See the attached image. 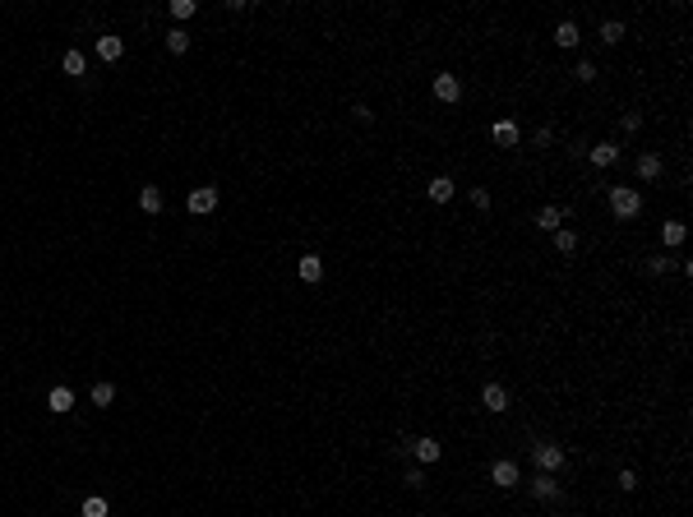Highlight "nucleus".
Returning <instances> with one entry per match:
<instances>
[{
  "instance_id": "1",
  "label": "nucleus",
  "mask_w": 693,
  "mask_h": 517,
  "mask_svg": "<svg viewBox=\"0 0 693 517\" xmlns=\"http://www.w3.org/2000/svg\"><path fill=\"white\" fill-rule=\"evenodd\" d=\"M610 213H615L619 222H633V217L643 213V194L629 190V185H610Z\"/></svg>"
},
{
  "instance_id": "2",
  "label": "nucleus",
  "mask_w": 693,
  "mask_h": 517,
  "mask_svg": "<svg viewBox=\"0 0 693 517\" xmlns=\"http://www.w3.org/2000/svg\"><path fill=\"white\" fill-rule=\"evenodd\" d=\"M532 462H536L545 476H554L564 467V448H559V443H536V448H532Z\"/></svg>"
},
{
  "instance_id": "3",
  "label": "nucleus",
  "mask_w": 693,
  "mask_h": 517,
  "mask_svg": "<svg viewBox=\"0 0 693 517\" xmlns=\"http://www.w3.org/2000/svg\"><path fill=\"white\" fill-rule=\"evenodd\" d=\"M185 208H190V213H213V208H217V190H213V185H199V190H190V199H185Z\"/></svg>"
},
{
  "instance_id": "4",
  "label": "nucleus",
  "mask_w": 693,
  "mask_h": 517,
  "mask_svg": "<svg viewBox=\"0 0 693 517\" xmlns=\"http://www.w3.org/2000/svg\"><path fill=\"white\" fill-rule=\"evenodd\" d=\"M407 453H416L425 467H430V462H439V457H444V443L425 434V439H407Z\"/></svg>"
},
{
  "instance_id": "5",
  "label": "nucleus",
  "mask_w": 693,
  "mask_h": 517,
  "mask_svg": "<svg viewBox=\"0 0 693 517\" xmlns=\"http://www.w3.org/2000/svg\"><path fill=\"white\" fill-rule=\"evenodd\" d=\"M430 88H434V97H439L444 107H453V102L462 97V83H458V74H434V83H430Z\"/></svg>"
},
{
  "instance_id": "6",
  "label": "nucleus",
  "mask_w": 693,
  "mask_h": 517,
  "mask_svg": "<svg viewBox=\"0 0 693 517\" xmlns=\"http://www.w3.org/2000/svg\"><path fill=\"white\" fill-rule=\"evenodd\" d=\"M490 480H494L499 489H513L518 480H523V476H518V462H508V457H499V462L490 467Z\"/></svg>"
},
{
  "instance_id": "7",
  "label": "nucleus",
  "mask_w": 693,
  "mask_h": 517,
  "mask_svg": "<svg viewBox=\"0 0 693 517\" xmlns=\"http://www.w3.org/2000/svg\"><path fill=\"white\" fill-rule=\"evenodd\" d=\"M481 407L499 416V411H508V393L499 388V383H485V388H481Z\"/></svg>"
},
{
  "instance_id": "8",
  "label": "nucleus",
  "mask_w": 693,
  "mask_h": 517,
  "mask_svg": "<svg viewBox=\"0 0 693 517\" xmlns=\"http://www.w3.org/2000/svg\"><path fill=\"white\" fill-rule=\"evenodd\" d=\"M97 56H102L107 65H116V61L125 56V42L116 37V32H107V37H97Z\"/></svg>"
},
{
  "instance_id": "9",
  "label": "nucleus",
  "mask_w": 693,
  "mask_h": 517,
  "mask_svg": "<svg viewBox=\"0 0 693 517\" xmlns=\"http://www.w3.org/2000/svg\"><path fill=\"white\" fill-rule=\"evenodd\" d=\"M46 411H56V416L74 411V393H70V388H51V393H46Z\"/></svg>"
},
{
  "instance_id": "10",
  "label": "nucleus",
  "mask_w": 693,
  "mask_h": 517,
  "mask_svg": "<svg viewBox=\"0 0 693 517\" xmlns=\"http://www.w3.org/2000/svg\"><path fill=\"white\" fill-rule=\"evenodd\" d=\"M296 273H301V282H319V277H323V258L319 254H301Z\"/></svg>"
},
{
  "instance_id": "11",
  "label": "nucleus",
  "mask_w": 693,
  "mask_h": 517,
  "mask_svg": "<svg viewBox=\"0 0 693 517\" xmlns=\"http://www.w3.org/2000/svg\"><path fill=\"white\" fill-rule=\"evenodd\" d=\"M139 208L148 217H157L162 213V190H157V185H143V190H139Z\"/></svg>"
},
{
  "instance_id": "12",
  "label": "nucleus",
  "mask_w": 693,
  "mask_h": 517,
  "mask_svg": "<svg viewBox=\"0 0 693 517\" xmlns=\"http://www.w3.org/2000/svg\"><path fill=\"white\" fill-rule=\"evenodd\" d=\"M490 134H494V143H499V148H513V143H518V121H494Z\"/></svg>"
},
{
  "instance_id": "13",
  "label": "nucleus",
  "mask_w": 693,
  "mask_h": 517,
  "mask_svg": "<svg viewBox=\"0 0 693 517\" xmlns=\"http://www.w3.org/2000/svg\"><path fill=\"white\" fill-rule=\"evenodd\" d=\"M453 190H458V185L448 181V176H434V181L425 185V194H430L434 203H448V199H453Z\"/></svg>"
},
{
  "instance_id": "14",
  "label": "nucleus",
  "mask_w": 693,
  "mask_h": 517,
  "mask_svg": "<svg viewBox=\"0 0 693 517\" xmlns=\"http://www.w3.org/2000/svg\"><path fill=\"white\" fill-rule=\"evenodd\" d=\"M615 162H619L615 143H596V148H592V167H615Z\"/></svg>"
},
{
  "instance_id": "15",
  "label": "nucleus",
  "mask_w": 693,
  "mask_h": 517,
  "mask_svg": "<svg viewBox=\"0 0 693 517\" xmlns=\"http://www.w3.org/2000/svg\"><path fill=\"white\" fill-rule=\"evenodd\" d=\"M532 494H536V499H559V485H554V476L541 472L536 480H532Z\"/></svg>"
},
{
  "instance_id": "16",
  "label": "nucleus",
  "mask_w": 693,
  "mask_h": 517,
  "mask_svg": "<svg viewBox=\"0 0 693 517\" xmlns=\"http://www.w3.org/2000/svg\"><path fill=\"white\" fill-rule=\"evenodd\" d=\"M638 176H643V181H656V176H661V157H656V152H643V157H638Z\"/></svg>"
},
{
  "instance_id": "17",
  "label": "nucleus",
  "mask_w": 693,
  "mask_h": 517,
  "mask_svg": "<svg viewBox=\"0 0 693 517\" xmlns=\"http://www.w3.org/2000/svg\"><path fill=\"white\" fill-rule=\"evenodd\" d=\"M559 222H564V208H541V213H536V227L550 231V236L559 231Z\"/></svg>"
},
{
  "instance_id": "18",
  "label": "nucleus",
  "mask_w": 693,
  "mask_h": 517,
  "mask_svg": "<svg viewBox=\"0 0 693 517\" xmlns=\"http://www.w3.org/2000/svg\"><path fill=\"white\" fill-rule=\"evenodd\" d=\"M684 236H689V227H684V222H665V227H661V245H670V250H675V245H684Z\"/></svg>"
},
{
  "instance_id": "19",
  "label": "nucleus",
  "mask_w": 693,
  "mask_h": 517,
  "mask_svg": "<svg viewBox=\"0 0 693 517\" xmlns=\"http://www.w3.org/2000/svg\"><path fill=\"white\" fill-rule=\"evenodd\" d=\"M167 51H171V56H185V51H190V32H185V28H171V32H167Z\"/></svg>"
},
{
  "instance_id": "20",
  "label": "nucleus",
  "mask_w": 693,
  "mask_h": 517,
  "mask_svg": "<svg viewBox=\"0 0 693 517\" xmlns=\"http://www.w3.org/2000/svg\"><path fill=\"white\" fill-rule=\"evenodd\" d=\"M619 37H624V23H619V19H605V23H601V42H605V46H615Z\"/></svg>"
},
{
  "instance_id": "21",
  "label": "nucleus",
  "mask_w": 693,
  "mask_h": 517,
  "mask_svg": "<svg viewBox=\"0 0 693 517\" xmlns=\"http://www.w3.org/2000/svg\"><path fill=\"white\" fill-rule=\"evenodd\" d=\"M554 42L564 46V51H569V46H578V23H559V28H554Z\"/></svg>"
},
{
  "instance_id": "22",
  "label": "nucleus",
  "mask_w": 693,
  "mask_h": 517,
  "mask_svg": "<svg viewBox=\"0 0 693 517\" xmlns=\"http://www.w3.org/2000/svg\"><path fill=\"white\" fill-rule=\"evenodd\" d=\"M111 513V503L102 499V494H92V499H83V517H107Z\"/></svg>"
},
{
  "instance_id": "23",
  "label": "nucleus",
  "mask_w": 693,
  "mask_h": 517,
  "mask_svg": "<svg viewBox=\"0 0 693 517\" xmlns=\"http://www.w3.org/2000/svg\"><path fill=\"white\" fill-rule=\"evenodd\" d=\"M116 402V388L111 383H92V407H111Z\"/></svg>"
},
{
  "instance_id": "24",
  "label": "nucleus",
  "mask_w": 693,
  "mask_h": 517,
  "mask_svg": "<svg viewBox=\"0 0 693 517\" xmlns=\"http://www.w3.org/2000/svg\"><path fill=\"white\" fill-rule=\"evenodd\" d=\"M554 250H559V254H573V250H578V236L559 227V231H554Z\"/></svg>"
},
{
  "instance_id": "25",
  "label": "nucleus",
  "mask_w": 693,
  "mask_h": 517,
  "mask_svg": "<svg viewBox=\"0 0 693 517\" xmlns=\"http://www.w3.org/2000/svg\"><path fill=\"white\" fill-rule=\"evenodd\" d=\"M194 10H199L194 0H171V19H181V23H185V19H194Z\"/></svg>"
},
{
  "instance_id": "26",
  "label": "nucleus",
  "mask_w": 693,
  "mask_h": 517,
  "mask_svg": "<svg viewBox=\"0 0 693 517\" xmlns=\"http://www.w3.org/2000/svg\"><path fill=\"white\" fill-rule=\"evenodd\" d=\"M61 65H65V74H74V79H79V74H83V51H65V61H61Z\"/></svg>"
},
{
  "instance_id": "27",
  "label": "nucleus",
  "mask_w": 693,
  "mask_h": 517,
  "mask_svg": "<svg viewBox=\"0 0 693 517\" xmlns=\"http://www.w3.org/2000/svg\"><path fill=\"white\" fill-rule=\"evenodd\" d=\"M472 203H476L481 213H485V208H490V190H481V185H476V190H472Z\"/></svg>"
},
{
  "instance_id": "28",
  "label": "nucleus",
  "mask_w": 693,
  "mask_h": 517,
  "mask_svg": "<svg viewBox=\"0 0 693 517\" xmlns=\"http://www.w3.org/2000/svg\"><path fill=\"white\" fill-rule=\"evenodd\" d=\"M573 74L583 79V83H592V79H596V65H592V61H583V65H578V70H573Z\"/></svg>"
},
{
  "instance_id": "29",
  "label": "nucleus",
  "mask_w": 693,
  "mask_h": 517,
  "mask_svg": "<svg viewBox=\"0 0 693 517\" xmlns=\"http://www.w3.org/2000/svg\"><path fill=\"white\" fill-rule=\"evenodd\" d=\"M619 489H624V494H633V489H638V476H633V472H619Z\"/></svg>"
}]
</instances>
